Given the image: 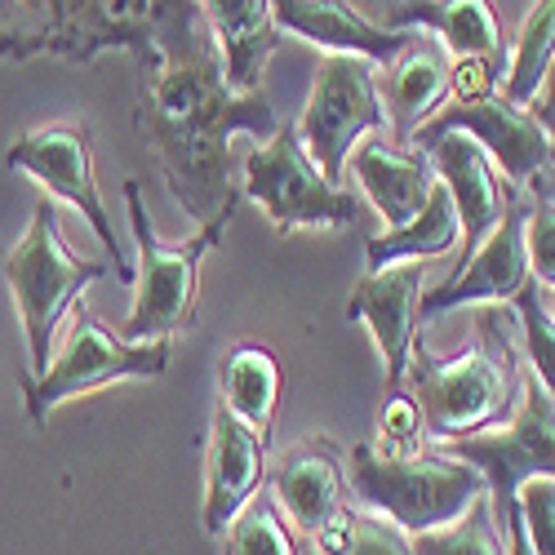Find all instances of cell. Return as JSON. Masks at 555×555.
Here are the masks:
<instances>
[{"mask_svg": "<svg viewBox=\"0 0 555 555\" xmlns=\"http://www.w3.org/2000/svg\"><path fill=\"white\" fill-rule=\"evenodd\" d=\"M138 50L147 54V85L133 112L138 129L152 143L173 201L201 227L241 196L231 138L249 133L267 143L281 116L262 89L241 94L227 85L201 0H147Z\"/></svg>", "mask_w": 555, "mask_h": 555, "instance_id": "cell-1", "label": "cell"}, {"mask_svg": "<svg viewBox=\"0 0 555 555\" xmlns=\"http://www.w3.org/2000/svg\"><path fill=\"white\" fill-rule=\"evenodd\" d=\"M404 378L413 383V400L423 409V427L431 440H462L502 427L520 404L525 378L516 311L480 307L476 343L449 360L413 343Z\"/></svg>", "mask_w": 555, "mask_h": 555, "instance_id": "cell-2", "label": "cell"}, {"mask_svg": "<svg viewBox=\"0 0 555 555\" xmlns=\"http://www.w3.org/2000/svg\"><path fill=\"white\" fill-rule=\"evenodd\" d=\"M236 201H227L209 222L196 227L192 241L165 245L152 227V214L143 205V188L138 178H125V209H129V231H133V311L125 320L129 343H173L178 334H188L196 325L201 307V267L218 249L227 222L236 218Z\"/></svg>", "mask_w": 555, "mask_h": 555, "instance_id": "cell-3", "label": "cell"}, {"mask_svg": "<svg viewBox=\"0 0 555 555\" xmlns=\"http://www.w3.org/2000/svg\"><path fill=\"white\" fill-rule=\"evenodd\" d=\"M351 502L391 520L396 529L427 533L457 520L476 498H485V476L462 457L423 449L413 457H383L374 444L347 449Z\"/></svg>", "mask_w": 555, "mask_h": 555, "instance_id": "cell-4", "label": "cell"}, {"mask_svg": "<svg viewBox=\"0 0 555 555\" xmlns=\"http://www.w3.org/2000/svg\"><path fill=\"white\" fill-rule=\"evenodd\" d=\"M103 275H107V262L72 254L59 227V205L40 201L36 214L27 218V231L5 258V285L27 338V374H40L50 364L63 315Z\"/></svg>", "mask_w": 555, "mask_h": 555, "instance_id": "cell-5", "label": "cell"}, {"mask_svg": "<svg viewBox=\"0 0 555 555\" xmlns=\"http://www.w3.org/2000/svg\"><path fill=\"white\" fill-rule=\"evenodd\" d=\"M143 10L133 0H0V59L94 63L103 50H138Z\"/></svg>", "mask_w": 555, "mask_h": 555, "instance_id": "cell-6", "label": "cell"}, {"mask_svg": "<svg viewBox=\"0 0 555 555\" xmlns=\"http://www.w3.org/2000/svg\"><path fill=\"white\" fill-rule=\"evenodd\" d=\"M173 343H129L116 338L94 311L76 302V325L63 347L50 356L40 374H23V409L36 427L50 423V413L76 396L103 391L116 383H147L169 369Z\"/></svg>", "mask_w": 555, "mask_h": 555, "instance_id": "cell-7", "label": "cell"}, {"mask_svg": "<svg viewBox=\"0 0 555 555\" xmlns=\"http://www.w3.org/2000/svg\"><path fill=\"white\" fill-rule=\"evenodd\" d=\"M241 201H254L281 236L294 231H338L360 218V201L315 169L294 125H281L241 160Z\"/></svg>", "mask_w": 555, "mask_h": 555, "instance_id": "cell-8", "label": "cell"}, {"mask_svg": "<svg viewBox=\"0 0 555 555\" xmlns=\"http://www.w3.org/2000/svg\"><path fill=\"white\" fill-rule=\"evenodd\" d=\"M298 138L315 169L325 173L334 188L347 178L351 152L374 133H387V107L378 89V67L351 59V54H325L315 63L311 99L298 116Z\"/></svg>", "mask_w": 555, "mask_h": 555, "instance_id": "cell-9", "label": "cell"}, {"mask_svg": "<svg viewBox=\"0 0 555 555\" xmlns=\"http://www.w3.org/2000/svg\"><path fill=\"white\" fill-rule=\"evenodd\" d=\"M440 453L462 457L485 476L493 516L502 520L512 512V502L525 480L551 476L555 480V404L538 387V378L525 369L520 378V404L516 413L493 431L480 436H462V440H436Z\"/></svg>", "mask_w": 555, "mask_h": 555, "instance_id": "cell-10", "label": "cell"}, {"mask_svg": "<svg viewBox=\"0 0 555 555\" xmlns=\"http://www.w3.org/2000/svg\"><path fill=\"white\" fill-rule=\"evenodd\" d=\"M5 165L14 173H27L31 182H40V188L54 196V205H72L89 227H94V236L107 245L112 275L133 285V267L125 262L120 241L112 231L107 201H103L99 178H94V147H89V129L80 120H54V125H36V129L18 133L5 152Z\"/></svg>", "mask_w": 555, "mask_h": 555, "instance_id": "cell-11", "label": "cell"}, {"mask_svg": "<svg viewBox=\"0 0 555 555\" xmlns=\"http://www.w3.org/2000/svg\"><path fill=\"white\" fill-rule=\"evenodd\" d=\"M525 222H529V196H516L512 209L502 214V222L489 231V236L457 262V271L444 285L423 294V325L440 320L444 311L457 307H502L516 302L525 285H533L529 271V245H525Z\"/></svg>", "mask_w": 555, "mask_h": 555, "instance_id": "cell-12", "label": "cell"}, {"mask_svg": "<svg viewBox=\"0 0 555 555\" xmlns=\"http://www.w3.org/2000/svg\"><path fill=\"white\" fill-rule=\"evenodd\" d=\"M423 285H427V262H396L383 271H369L364 281H356V289L347 294V320L369 330L383 360V396L404 391V374H409V351L418 343V325H423Z\"/></svg>", "mask_w": 555, "mask_h": 555, "instance_id": "cell-13", "label": "cell"}, {"mask_svg": "<svg viewBox=\"0 0 555 555\" xmlns=\"http://www.w3.org/2000/svg\"><path fill=\"white\" fill-rule=\"evenodd\" d=\"M467 133L485 147V156L493 160V169L512 182V188H538V182L551 178V143L542 125L533 120L529 107L512 103V99H485V103H467V107H444L436 120H427L418 129L413 143L423 138H436V133Z\"/></svg>", "mask_w": 555, "mask_h": 555, "instance_id": "cell-14", "label": "cell"}, {"mask_svg": "<svg viewBox=\"0 0 555 555\" xmlns=\"http://www.w3.org/2000/svg\"><path fill=\"white\" fill-rule=\"evenodd\" d=\"M271 502L285 512L294 533L307 542L334 516L351 506V472L347 449L334 436H302L294 440L271 467Z\"/></svg>", "mask_w": 555, "mask_h": 555, "instance_id": "cell-15", "label": "cell"}, {"mask_svg": "<svg viewBox=\"0 0 555 555\" xmlns=\"http://www.w3.org/2000/svg\"><path fill=\"white\" fill-rule=\"evenodd\" d=\"M423 147L431 156V169H436V182L449 192L453 209H457V222H462V258H467L489 231L502 222V214L512 209V201L520 196L512 182H506L493 160L485 156V147L467 133H436V138H423Z\"/></svg>", "mask_w": 555, "mask_h": 555, "instance_id": "cell-16", "label": "cell"}, {"mask_svg": "<svg viewBox=\"0 0 555 555\" xmlns=\"http://www.w3.org/2000/svg\"><path fill=\"white\" fill-rule=\"evenodd\" d=\"M271 14L281 36H298L325 54H351L374 67H391L423 40V31L383 27L356 5H347V0H271Z\"/></svg>", "mask_w": 555, "mask_h": 555, "instance_id": "cell-17", "label": "cell"}, {"mask_svg": "<svg viewBox=\"0 0 555 555\" xmlns=\"http://www.w3.org/2000/svg\"><path fill=\"white\" fill-rule=\"evenodd\" d=\"M267 440L271 436L245 427L241 418H231L227 409H214L209 449H205V502H201V525L209 538H222L227 525L262 493Z\"/></svg>", "mask_w": 555, "mask_h": 555, "instance_id": "cell-18", "label": "cell"}, {"mask_svg": "<svg viewBox=\"0 0 555 555\" xmlns=\"http://www.w3.org/2000/svg\"><path fill=\"white\" fill-rule=\"evenodd\" d=\"M347 173H356L360 196L378 209L387 227H400L418 214L436 192V169L423 147H396L383 133L364 138L351 152Z\"/></svg>", "mask_w": 555, "mask_h": 555, "instance_id": "cell-19", "label": "cell"}, {"mask_svg": "<svg viewBox=\"0 0 555 555\" xmlns=\"http://www.w3.org/2000/svg\"><path fill=\"white\" fill-rule=\"evenodd\" d=\"M378 89H383V107L391 125V143L413 147L418 129L436 120L449 103V54L431 36H423L409 54H400L387 67V80H378Z\"/></svg>", "mask_w": 555, "mask_h": 555, "instance_id": "cell-20", "label": "cell"}, {"mask_svg": "<svg viewBox=\"0 0 555 555\" xmlns=\"http://www.w3.org/2000/svg\"><path fill=\"white\" fill-rule=\"evenodd\" d=\"M201 10L218 40L227 85L241 89V94H254L262 85L267 63L285 40L281 27H275L271 0H201Z\"/></svg>", "mask_w": 555, "mask_h": 555, "instance_id": "cell-21", "label": "cell"}, {"mask_svg": "<svg viewBox=\"0 0 555 555\" xmlns=\"http://www.w3.org/2000/svg\"><path fill=\"white\" fill-rule=\"evenodd\" d=\"M281 387H285V364L267 343H231L218 356V409L245 427L271 436L275 409H281Z\"/></svg>", "mask_w": 555, "mask_h": 555, "instance_id": "cell-22", "label": "cell"}, {"mask_svg": "<svg viewBox=\"0 0 555 555\" xmlns=\"http://www.w3.org/2000/svg\"><path fill=\"white\" fill-rule=\"evenodd\" d=\"M457 245H462L457 209H453L449 192L436 182L431 201L409 222L383 227L378 236L364 241V262H369V271H383V267H396V262H431V258H440V254H449Z\"/></svg>", "mask_w": 555, "mask_h": 555, "instance_id": "cell-23", "label": "cell"}, {"mask_svg": "<svg viewBox=\"0 0 555 555\" xmlns=\"http://www.w3.org/2000/svg\"><path fill=\"white\" fill-rule=\"evenodd\" d=\"M396 27L431 31L449 59H506V31L493 0H440V5L409 10Z\"/></svg>", "mask_w": 555, "mask_h": 555, "instance_id": "cell-24", "label": "cell"}, {"mask_svg": "<svg viewBox=\"0 0 555 555\" xmlns=\"http://www.w3.org/2000/svg\"><path fill=\"white\" fill-rule=\"evenodd\" d=\"M551 67H555V0H533V10L525 14L512 50H506L498 94L529 107Z\"/></svg>", "mask_w": 555, "mask_h": 555, "instance_id": "cell-25", "label": "cell"}, {"mask_svg": "<svg viewBox=\"0 0 555 555\" xmlns=\"http://www.w3.org/2000/svg\"><path fill=\"white\" fill-rule=\"evenodd\" d=\"M307 555H413V542L391 520L351 502L343 516L307 538Z\"/></svg>", "mask_w": 555, "mask_h": 555, "instance_id": "cell-26", "label": "cell"}, {"mask_svg": "<svg viewBox=\"0 0 555 555\" xmlns=\"http://www.w3.org/2000/svg\"><path fill=\"white\" fill-rule=\"evenodd\" d=\"M409 542H413V555H506V533H502V520L493 516L489 493L476 498L457 520L413 533Z\"/></svg>", "mask_w": 555, "mask_h": 555, "instance_id": "cell-27", "label": "cell"}, {"mask_svg": "<svg viewBox=\"0 0 555 555\" xmlns=\"http://www.w3.org/2000/svg\"><path fill=\"white\" fill-rule=\"evenodd\" d=\"M218 542H222V555H307V542L294 533L285 512L262 493L227 525Z\"/></svg>", "mask_w": 555, "mask_h": 555, "instance_id": "cell-28", "label": "cell"}, {"mask_svg": "<svg viewBox=\"0 0 555 555\" xmlns=\"http://www.w3.org/2000/svg\"><path fill=\"white\" fill-rule=\"evenodd\" d=\"M512 311H516V325H520L525 369L538 378V387L546 391V400L555 404V320L546 315L542 289L538 285H525Z\"/></svg>", "mask_w": 555, "mask_h": 555, "instance_id": "cell-29", "label": "cell"}, {"mask_svg": "<svg viewBox=\"0 0 555 555\" xmlns=\"http://www.w3.org/2000/svg\"><path fill=\"white\" fill-rule=\"evenodd\" d=\"M374 449L383 457H413L427 449V427H423V409L413 400V391H391L378 404V440Z\"/></svg>", "mask_w": 555, "mask_h": 555, "instance_id": "cell-30", "label": "cell"}, {"mask_svg": "<svg viewBox=\"0 0 555 555\" xmlns=\"http://www.w3.org/2000/svg\"><path fill=\"white\" fill-rule=\"evenodd\" d=\"M529 222H525V245H529V271L538 289H555V196L546 188H529Z\"/></svg>", "mask_w": 555, "mask_h": 555, "instance_id": "cell-31", "label": "cell"}, {"mask_svg": "<svg viewBox=\"0 0 555 555\" xmlns=\"http://www.w3.org/2000/svg\"><path fill=\"white\" fill-rule=\"evenodd\" d=\"M516 512L525 520L533 555H555V480L551 476L525 480L516 493Z\"/></svg>", "mask_w": 555, "mask_h": 555, "instance_id": "cell-32", "label": "cell"}, {"mask_svg": "<svg viewBox=\"0 0 555 555\" xmlns=\"http://www.w3.org/2000/svg\"><path fill=\"white\" fill-rule=\"evenodd\" d=\"M506 59H449V107L485 103L502 89Z\"/></svg>", "mask_w": 555, "mask_h": 555, "instance_id": "cell-33", "label": "cell"}, {"mask_svg": "<svg viewBox=\"0 0 555 555\" xmlns=\"http://www.w3.org/2000/svg\"><path fill=\"white\" fill-rule=\"evenodd\" d=\"M529 112H533V120L542 125L546 143H551V178L538 182V188H546V192L555 196V67L546 72V80H542V89H538V99L529 103Z\"/></svg>", "mask_w": 555, "mask_h": 555, "instance_id": "cell-34", "label": "cell"}, {"mask_svg": "<svg viewBox=\"0 0 555 555\" xmlns=\"http://www.w3.org/2000/svg\"><path fill=\"white\" fill-rule=\"evenodd\" d=\"M502 533H506V555H533L529 533H525V520H520V512H516V502H512V512L502 516Z\"/></svg>", "mask_w": 555, "mask_h": 555, "instance_id": "cell-35", "label": "cell"}, {"mask_svg": "<svg viewBox=\"0 0 555 555\" xmlns=\"http://www.w3.org/2000/svg\"><path fill=\"white\" fill-rule=\"evenodd\" d=\"M542 302H546V315L555 320V289H546V294H542Z\"/></svg>", "mask_w": 555, "mask_h": 555, "instance_id": "cell-36", "label": "cell"}]
</instances>
